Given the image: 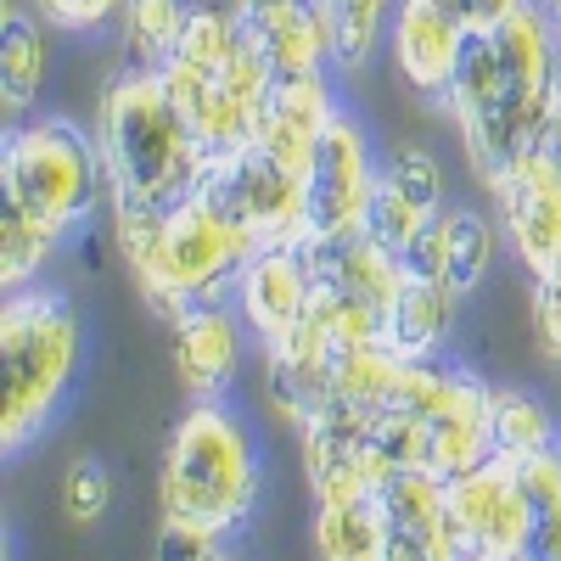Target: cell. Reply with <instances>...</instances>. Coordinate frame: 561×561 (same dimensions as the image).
Masks as SVG:
<instances>
[{"label":"cell","mask_w":561,"mask_h":561,"mask_svg":"<svg viewBox=\"0 0 561 561\" xmlns=\"http://www.w3.org/2000/svg\"><path fill=\"white\" fill-rule=\"evenodd\" d=\"M556 96H561V39L534 0L489 28H472L444 107L460 129L478 185L534 152Z\"/></svg>","instance_id":"cell-1"},{"label":"cell","mask_w":561,"mask_h":561,"mask_svg":"<svg viewBox=\"0 0 561 561\" xmlns=\"http://www.w3.org/2000/svg\"><path fill=\"white\" fill-rule=\"evenodd\" d=\"M107 237H113L118 264L135 280V293L169 325L192 309L230 304L248 259L259 253V237L219 208L208 185L163 214H118L113 208Z\"/></svg>","instance_id":"cell-2"},{"label":"cell","mask_w":561,"mask_h":561,"mask_svg":"<svg viewBox=\"0 0 561 561\" xmlns=\"http://www.w3.org/2000/svg\"><path fill=\"white\" fill-rule=\"evenodd\" d=\"M90 135L107 174V214H163L203 192L214 169L158 73H118L102 90Z\"/></svg>","instance_id":"cell-3"},{"label":"cell","mask_w":561,"mask_h":561,"mask_svg":"<svg viewBox=\"0 0 561 561\" xmlns=\"http://www.w3.org/2000/svg\"><path fill=\"white\" fill-rule=\"evenodd\" d=\"M158 79L169 90V102L180 107L185 129H192L197 147L208 152V163L242 152L259 135L264 107L275 96V73L253 51L237 0H225V7L197 0L180 51L158 68Z\"/></svg>","instance_id":"cell-4"},{"label":"cell","mask_w":561,"mask_h":561,"mask_svg":"<svg viewBox=\"0 0 561 561\" xmlns=\"http://www.w3.org/2000/svg\"><path fill=\"white\" fill-rule=\"evenodd\" d=\"M489 393L472 365H460L449 354L438 359H404V377L388 410L370 415L382 455L399 472H427V478H466L472 466L494 455L489 438Z\"/></svg>","instance_id":"cell-5"},{"label":"cell","mask_w":561,"mask_h":561,"mask_svg":"<svg viewBox=\"0 0 561 561\" xmlns=\"http://www.w3.org/2000/svg\"><path fill=\"white\" fill-rule=\"evenodd\" d=\"M84 359V320L68 293L23 287L0 304V449L23 455L62 410Z\"/></svg>","instance_id":"cell-6"},{"label":"cell","mask_w":561,"mask_h":561,"mask_svg":"<svg viewBox=\"0 0 561 561\" xmlns=\"http://www.w3.org/2000/svg\"><path fill=\"white\" fill-rule=\"evenodd\" d=\"M158 505L174 523H197L214 534H237L259 505V449L253 427L219 404H192L163 449L158 466Z\"/></svg>","instance_id":"cell-7"},{"label":"cell","mask_w":561,"mask_h":561,"mask_svg":"<svg viewBox=\"0 0 561 561\" xmlns=\"http://www.w3.org/2000/svg\"><path fill=\"white\" fill-rule=\"evenodd\" d=\"M0 208H18L68 242L96 214H107V174L96 135L62 113L23 118L0 147Z\"/></svg>","instance_id":"cell-8"},{"label":"cell","mask_w":561,"mask_h":561,"mask_svg":"<svg viewBox=\"0 0 561 561\" xmlns=\"http://www.w3.org/2000/svg\"><path fill=\"white\" fill-rule=\"evenodd\" d=\"M382 152L365 135V124L337 107L332 129L320 140V158L309 174V242H348L370 230V203H377Z\"/></svg>","instance_id":"cell-9"},{"label":"cell","mask_w":561,"mask_h":561,"mask_svg":"<svg viewBox=\"0 0 561 561\" xmlns=\"http://www.w3.org/2000/svg\"><path fill=\"white\" fill-rule=\"evenodd\" d=\"M208 192L219 208L253 230L259 248L270 242H309V180L287 169L275 152H264L259 140H248L242 152H230L208 169Z\"/></svg>","instance_id":"cell-10"},{"label":"cell","mask_w":561,"mask_h":561,"mask_svg":"<svg viewBox=\"0 0 561 561\" xmlns=\"http://www.w3.org/2000/svg\"><path fill=\"white\" fill-rule=\"evenodd\" d=\"M298 455H304V478L314 505H354V500H377L399 466L382 455L377 433H370V415L325 404L314 421L298 427Z\"/></svg>","instance_id":"cell-11"},{"label":"cell","mask_w":561,"mask_h":561,"mask_svg":"<svg viewBox=\"0 0 561 561\" xmlns=\"http://www.w3.org/2000/svg\"><path fill=\"white\" fill-rule=\"evenodd\" d=\"M449 523L460 534V550L478 561H517L528 550L534 500L523 489V466L489 455L466 478L449 483Z\"/></svg>","instance_id":"cell-12"},{"label":"cell","mask_w":561,"mask_h":561,"mask_svg":"<svg viewBox=\"0 0 561 561\" xmlns=\"http://www.w3.org/2000/svg\"><path fill=\"white\" fill-rule=\"evenodd\" d=\"M483 197L500 219L505 253L528 270V280L550 275L561 264V180L545 169V158L528 152L500 169L494 180H483Z\"/></svg>","instance_id":"cell-13"},{"label":"cell","mask_w":561,"mask_h":561,"mask_svg":"<svg viewBox=\"0 0 561 561\" xmlns=\"http://www.w3.org/2000/svg\"><path fill=\"white\" fill-rule=\"evenodd\" d=\"M314 304V264L304 242H270L248 259L237 293H230V309L242 314V325L253 332L259 348L280 343L287 332H298L304 314Z\"/></svg>","instance_id":"cell-14"},{"label":"cell","mask_w":561,"mask_h":561,"mask_svg":"<svg viewBox=\"0 0 561 561\" xmlns=\"http://www.w3.org/2000/svg\"><path fill=\"white\" fill-rule=\"evenodd\" d=\"M449 208V180L438 152L415 147V140H399V147L382 152V180H377V203H370V230L382 248H393L404 259V248L427 230L438 214Z\"/></svg>","instance_id":"cell-15"},{"label":"cell","mask_w":561,"mask_h":561,"mask_svg":"<svg viewBox=\"0 0 561 561\" xmlns=\"http://www.w3.org/2000/svg\"><path fill=\"white\" fill-rule=\"evenodd\" d=\"M505 253V237H500V219L494 208H472V203H449L421 237L404 248V270L410 275H433L444 287H455L460 298H472L494 259Z\"/></svg>","instance_id":"cell-16"},{"label":"cell","mask_w":561,"mask_h":561,"mask_svg":"<svg viewBox=\"0 0 561 561\" xmlns=\"http://www.w3.org/2000/svg\"><path fill=\"white\" fill-rule=\"evenodd\" d=\"M466 39H472V28H466L444 0H399L393 23H388V62L410 90L444 102L455 73H460Z\"/></svg>","instance_id":"cell-17"},{"label":"cell","mask_w":561,"mask_h":561,"mask_svg":"<svg viewBox=\"0 0 561 561\" xmlns=\"http://www.w3.org/2000/svg\"><path fill=\"white\" fill-rule=\"evenodd\" d=\"M248 325L230 304H208L192 309L169 325V354H174V377L192 404H219L230 393V382L242 377L248 359Z\"/></svg>","instance_id":"cell-18"},{"label":"cell","mask_w":561,"mask_h":561,"mask_svg":"<svg viewBox=\"0 0 561 561\" xmlns=\"http://www.w3.org/2000/svg\"><path fill=\"white\" fill-rule=\"evenodd\" d=\"M242 28L253 39V51L275 73V84L293 79H325L332 68V34L314 0H237Z\"/></svg>","instance_id":"cell-19"},{"label":"cell","mask_w":561,"mask_h":561,"mask_svg":"<svg viewBox=\"0 0 561 561\" xmlns=\"http://www.w3.org/2000/svg\"><path fill=\"white\" fill-rule=\"evenodd\" d=\"M388 523V561H466L460 534L449 523V483L427 472H399L382 494Z\"/></svg>","instance_id":"cell-20"},{"label":"cell","mask_w":561,"mask_h":561,"mask_svg":"<svg viewBox=\"0 0 561 561\" xmlns=\"http://www.w3.org/2000/svg\"><path fill=\"white\" fill-rule=\"evenodd\" d=\"M460 293L433 275H404L393 309L382 314V343L399 359H438L460 325Z\"/></svg>","instance_id":"cell-21"},{"label":"cell","mask_w":561,"mask_h":561,"mask_svg":"<svg viewBox=\"0 0 561 561\" xmlns=\"http://www.w3.org/2000/svg\"><path fill=\"white\" fill-rule=\"evenodd\" d=\"M45 79H51V28L12 0L0 12V102L7 113H28Z\"/></svg>","instance_id":"cell-22"},{"label":"cell","mask_w":561,"mask_h":561,"mask_svg":"<svg viewBox=\"0 0 561 561\" xmlns=\"http://www.w3.org/2000/svg\"><path fill=\"white\" fill-rule=\"evenodd\" d=\"M197 0H129L113 39H118V73H158L185 39Z\"/></svg>","instance_id":"cell-23"},{"label":"cell","mask_w":561,"mask_h":561,"mask_svg":"<svg viewBox=\"0 0 561 561\" xmlns=\"http://www.w3.org/2000/svg\"><path fill=\"white\" fill-rule=\"evenodd\" d=\"M314 561H388V523L377 500L314 505Z\"/></svg>","instance_id":"cell-24"},{"label":"cell","mask_w":561,"mask_h":561,"mask_svg":"<svg viewBox=\"0 0 561 561\" xmlns=\"http://www.w3.org/2000/svg\"><path fill=\"white\" fill-rule=\"evenodd\" d=\"M399 377H404V359L382 337L377 343H359V348L337 354V365H332V404L359 410V415H377V410L393 404Z\"/></svg>","instance_id":"cell-25"},{"label":"cell","mask_w":561,"mask_h":561,"mask_svg":"<svg viewBox=\"0 0 561 561\" xmlns=\"http://www.w3.org/2000/svg\"><path fill=\"white\" fill-rule=\"evenodd\" d=\"M314 7L325 18V34H332V68L359 73L388 45V23L399 0H314Z\"/></svg>","instance_id":"cell-26"},{"label":"cell","mask_w":561,"mask_h":561,"mask_svg":"<svg viewBox=\"0 0 561 561\" xmlns=\"http://www.w3.org/2000/svg\"><path fill=\"white\" fill-rule=\"evenodd\" d=\"M489 438H494V455H505V460H534L545 449H561L556 415L528 388H494L489 393Z\"/></svg>","instance_id":"cell-27"},{"label":"cell","mask_w":561,"mask_h":561,"mask_svg":"<svg viewBox=\"0 0 561 561\" xmlns=\"http://www.w3.org/2000/svg\"><path fill=\"white\" fill-rule=\"evenodd\" d=\"M62 253V237L45 230L39 219L18 214V208H0V287L7 293H23V287H39L45 264Z\"/></svg>","instance_id":"cell-28"},{"label":"cell","mask_w":561,"mask_h":561,"mask_svg":"<svg viewBox=\"0 0 561 561\" xmlns=\"http://www.w3.org/2000/svg\"><path fill=\"white\" fill-rule=\"evenodd\" d=\"M523 466V489L534 500V528L523 561H561V449H545Z\"/></svg>","instance_id":"cell-29"},{"label":"cell","mask_w":561,"mask_h":561,"mask_svg":"<svg viewBox=\"0 0 561 561\" xmlns=\"http://www.w3.org/2000/svg\"><path fill=\"white\" fill-rule=\"evenodd\" d=\"M107 505H113V472H107V460H96V455L68 460V472H62V517L79 523V528H96L107 517Z\"/></svg>","instance_id":"cell-30"},{"label":"cell","mask_w":561,"mask_h":561,"mask_svg":"<svg viewBox=\"0 0 561 561\" xmlns=\"http://www.w3.org/2000/svg\"><path fill=\"white\" fill-rule=\"evenodd\" d=\"M23 7L51 28V34H107V28H118V18H124V7L129 0H23Z\"/></svg>","instance_id":"cell-31"},{"label":"cell","mask_w":561,"mask_h":561,"mask_svg":"<svg viewBox=\"0 0 561 561\" xmlns=\"http://www.w3.org/2000/svg\"><path fill=\"white\" fill-rule=\"evenodd\" d=\"M219 556H230L225 550V534L163 517V528H158V561H219Z\"/></svg>","instance_id":"cell-32"},{"label":"cell","mask_w":561,"mask_h":561,"mask_svg":"<svg viewBox=\"0 0 561 561\" xmlns=\"http://www.w3.org/2000/svg\"><path fill=\"white\" fill-rule=\"evenodd\" d=\"M528 325L550 365H561V293L550 280H528Z\"/></svg>","instance_id":"cell-33"},{"label":"cell","mask_w":561,"mask_h":561,"mask_svg":"<svg viewBox=\"0 0 561 561\" xmlns=\"http://www.w3.org/2000/svg\"><path fill=\"white\" fill-rule=\"evenodd\" d=\"M444 7H449L466 28H489V23L511 18L517 7H528V0H444Z\"/></svg>","instance_id":"cell-34"},{"label":"cell","mask_w":561,"mask_h":561,"mask_svg":"<svg viewBox=\"0 0 561 561\" xmlns=\"http://www.w3.org/2000/svg\"><path fill=\"white\" fill-rule=\"evenodd\" d=\"M534 152H539L545 169L561 180V96H556V107H550V118H545V129H539V140H534Z\"/></svg>","instance_id":"cell-35"},{"label":"cell","mask_w":561,"mask_h":561,"mask_svg":"<svg viewBox=\"0 0 561 561\" xmlns=\"http://www.w3.org/2000/svg\"><path fill=\"white\" fill-rule=\"evenodd\" d=\"M534 7L550 18V28H556V39H561V0H534Z\"/></svg>","instance_id":"cell-36"},{"label":"cell","mask_w":561,"mask_h":561,"mask_svg":"<svg viewBox=\"0 0 561 561\" xmlns=\"http://www.w3.org/2000/svg\"><path fill=\"white\" fill-rule=\"evenodd\" d=\"M219 561H237V556H219Z\"/></svg>","instance_id":"cell-37"}]
</instances>
